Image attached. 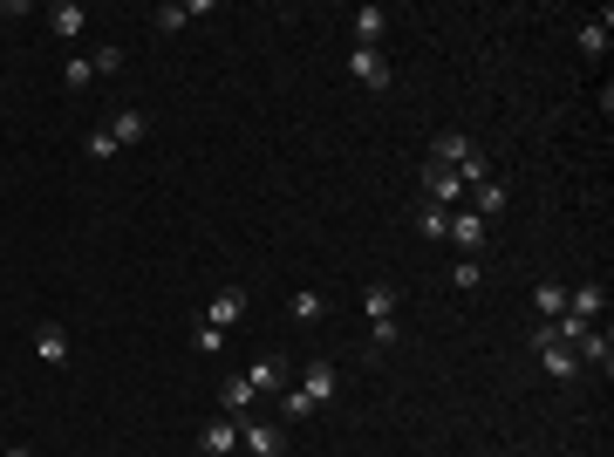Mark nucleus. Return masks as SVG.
<instances>
[{
	"instance_id": "nucleus-11",
	"label": "nucleus",
	"mask_w": 614,
	"mask_h": 457,
	"mask_svg": "<svg viewBox=\"0 0 614 457\" xmlns=\"http://www.w3.org/2000/svg\"><path fill=\"white\" fill-rule=\"evenodd\" d=\"M574 355L587 362V369H601V376H608V369H614V335H608V328H587Z\"/></svg>"
},
{
	"instance_id": "nucleus-14",
	"label": "nucleus",
	"mask_w": 614,
	"mask_h": 457,
	"mask_svg": "<svg viewBox=\"0 0 614 457\" xmlns=\"http://www.w3.org/2000/svg\"><path fill=\"white\" fill-rule=\"evenodd\" d=\"M205 321H212V328H239V321H246V294H239V287H226V294H212V307H205Z\"/></svg>"
},
{
	"instance_id": "nucleus-4",
	"label": "nucleus",
	"mask_w": 614,
	"mask_h": 457,
	"mask_svg": "<svg viewBox=\"0 0 614 457\" xmlns=\"http://www.w3.org/2000/svg\"><path fill=\"white\" fill-rule=\"evenodd\" d=\"M348 76L362 82V89H389V62H383V48H355V55H348Z\"/></svg>"
},
{
	"instance_id": "nucleus-6",
	"label": "nucleus",
	"mask_w": 614,
	"mask_h": 457,
	"mask_svg": "<svg viewBox=\"0 0 614 457\" xmlns=\"http://www.w3.org/2000/svg\"><path fill=\"white\" fill-rule=\"evenodd\" d=\"M567 314H574V321H601V314H608L601 280H580V287H567Z\"/></svg>"
},
{
	"instance_id": "nucleus-27",
	"label": "nucleus",
	"mask_w": 614,
	"mask_h": 457,
	"mask_svg": "<svg viewBox=\"0 0 614 457\" xmlns=\"http://www.w3.org/2000/svg\"><path fill=\"white\" fill-rule=\"evenodd\" d=\"M62 82H69V89H89V82H96V69H89V55H76V62L62 69Z\"/></svg>"
},
{
	"instance_id": "nucleus-25",
	"label": "nucleus",
	"mask_w": 614,
	"mask_h": 457,
	"mask_svg": "<svg viewBox=\"0 0 614 457\" xmlns=\"http://www.w3.org/2000/svg\"><path fill=\"white\" fill-rule=\"evenodd\" d=\"M89 69H96V76H116V69H123V48H116V41H103V48L89 55Z\"/></svg>"
},
{
	"instance_id": "nucleus-9",
	"label": "nucleus",
	"mask_w": 614,
	"mask_h": 457,
	"mask_svg": "<svg viewBox=\"0 0 614 457\" xmlns=\"http://www.w3.org/2000/svg\"><path fill=\"white\" fill-rule=\"evenodd\" d=\"M48 28L62 41H76L82 28H89V7H82V0H48Z\"/></svg>"
},
{
	"instance_id": "nucleus-24",
	"label": "nucleus",
	"mask_w": 614,
	"mask_h": 457,
	"mask_svg": "<svg viewBox=\"0 0 614 457\" xmlns=\"http://www.w3.org/2000/svg\"><path fill=\"white\" fill-rule=\"evenodd\" d=\"M192 348H198V355H219V348H226V328H212V321H198V328H192Z\"/></svg>"
},
{
	"instance_id": "nucleus-29",
	"label": "nucleus",
	"mask_w": 614,
	"mask_h": 457,
	"mask_svg": "<svg viewBox=\"0 0 614 457\" xmlns=\"http://www.w3.org/2000/svg\"><path fill=\"white\" fill-rule=\"evenodd\" d=\"M478 280H485V273H478V260H458V273H451V287H458V294H471Z\"/></svg>"
},
{
	"instance_id": "nucleus-17",
	"label": "nucleus",
	"mask_w": 614,
	"mask_h": 457,
	"mask_svg": "<svg viewBox=\"0 0 614 457\" xmlns=\"http://www.w3.org/2000/svg\"><path fill=\"white\" fill-rule=\"evenodd\" d=\"M464 157H471V137H464V130H444V137H437V151H430V164H444V171H458Z\"/></svg>"
},
{
	"instance_id": "nucleus-2",
	"label": "nucleus",
	"mask_w": 614,
	"mask_h": 457,
	"mask_svg": "<svg viewBox=\"0 0 614 457\" xmlns=\"http://www.w3.org/2000/svg\"><path fill=\"white\" fill-rule=\"evenodd\" d=\"M485 219H478V212H471V205H464V212H451V232H444V239H451V246H458L464 260H478V246H485Z\"/></svg>"
},
{
	"instance_id": "nucleus-16",
	"label": "nucleus",
	"mask_w": 614,
	"mask_h": 457,
	"mask_svg": "<svg viewBox=\"0 0 614 457\" xmlns=\"http://www.w3.org/2000/svg\"><path fill=\"white\" fill-rule=\"evenodd\" d=\"M348 21H355V48H383V7H355V14H348Z\"/></svg>"
},
{
	"instance_id": "nucleus-23",
	"label": "nucleus",
	"mask_w": 614,
	"mask_h": 457,
	"mask_svg": "<svg viewBox=\"0 0 614 457\" xmlns=\"http://www.w3.org/2000/svg\"><path fill=\"white\" fill-rule=\"evenodd\" d=\"M192 14H205V0H185V7H157V28H164V35H178Z\"/></svg>"
},
{
	"instance_id": "nucleus-3",
	"label": "nucleus",
	"mask_w": 614,
	"mask_h": 457,
	"mask_svg": "<svg viewBox=\"0 0 614 457\" xmlns=\"http://www.w3.org/2000/svg\"><path fill=\"white\" fill-rule=\"evenodd\" d=\"M423 191H430V205H444V212H458V198H464L458 171H444V164H423Z\"/></svg>"
},
{
	"instance_id": "nucleus-8",
	"label": "nucleus",
	"mask_w": 614,
	"mask_h": 457,
	"mask_svg": "<svg viewBox=\"0 0 614 457\" xmlns=\"http://www.w3.org/2000/svg\"><path fill=\"white\" fill-rule=\"evenodd\" d=\"M198 451H205V457H232V451H239V423H232V417H212L205 430H198Z\"/></svg>"
},
{
	"instance_id": "nucleus-18",
	"label": "nucleus",
	"mask_w": 614,
	"mask_h": 457,
	"mask_svg": "<svg viewBox=\"0 0 614 457\" xmlns=\"http://www.w3.org/2000/svg\"><path fill=\"white\" fill-rule=\"evenodd\" d=\"M471 212H478L485 226H492V219H499V212H505V185H499V178H485V185L471 191Z\"/></svg>"
},
{
	"instance_id": "nucleus-20",
	"label": "nucleus",
	"mask_w": 614,
	"mask_h": 457,
	"mask_svg": "<svg viewBox=\"0 0 614 457\" xmlns=\"http://www.w3.org/2000/svg\"><path fill=\"white\" fill-rule=\"evenodd\" d=\"M396 301H403V294H396V287H383V280H376V287H362V307H369V321H396Z\"/></svg>"
},
{
	"instance_id": "nucleus-13",
	"label": "nucleus",
	"mask_w": 614,
	"mask_h": 457,
	"mask_svg": "<svg viewBox=\"0 0 614 457\" xmlns=\"http://www.w3.org/2000/svg\"><path fill=\"white\" fill-rule=\"evenodd\" d=\"M253 403H260V396H253V382H246V376H232L226 389H219V410H226L232 423H246V417H253Z\"/></svg>"
},
{
	"instance_id": "nucleus-21",
	"label": "nucleus",
	"mask_w": 614,
	"mask_h": 457,
	"mask_svg": "<svg viewBox=\"0 0 614 457\" xmlns=\"http://www.w3.org/2000/svg\"><path fill=\"white\" fill-rule=\"evenodd\" d=\"M533 307H539V321H560V314H567V287L539 280V287H533Z\"/></svg>"
},
{
	"instance_id": "nucleus-26",
	"label": "nucleus",
	"mask_w": 614,
	"mask_h": 457,
	"mask_svg": "<svg viewBox=\"0 0 614 457\" xmlns=\"http://www.w3.org/2000/svg\"><path fill=\"white\" fill-rule=\"evenodd\" d=\"M417 226L430 232V239H444V232H451V212H444V205H423V212H417Z\"/></svg>"
},
{
	"instance_id": "nucleus-19",
	"label": "nucleus",
	"mask_w": 614,
	"mask_h": 457,
	"mask_svg": "<svg viewBox=\"0 0 614 457\" xmlns=\"http://www.w3.org/2000/svg\"><path fill=\"white\" fill-rule=\"evenodd\" d=\"M608 41H614V14H594L580 28V55H608Z\"/></svg>"
},
{
	"instance_id": "nucleus-28",
	"label": "nucleus",
	"mask_w": 614,
	"mask_h": 457,
	"mask_svg": "<svg viewBox=\"0 0 614 457\" xmlns=\"http://www.w3.org/2000/svg\"><path fill=\"white\" fill-rule=\"evenodd\" d=\"M369 342H376V348H396V342H403V328H396V321H369Z\"/></svg>"
},
{
	"instance_id": "nucleus-12",
	"label": "nucleus",
	"mask_w": 614,
	"mask_h": 457,
	"mask_svg": "<svg viewBox=\"0 0 614 457\" xmlns=\"http://www.w3.org/2000/svg\"><path fill=\"white\" fill-rule=\"evenodd\" d=\"M246 382H253V396H280V389H287V362H280V355H260V362L246 369Z\"/></svg>"
},
{
	"instance_id": "nucleus-1",
	"label": "nucleus",
	"mask_w": 614,
	"mask_h": 457,
	"mask_svg": "<svg viewBox=\"0 0 614 457\" xmlns=\"http://www.w3.org/2000/svg\"><path fill=\"white\" fill-rule=\"evenodd\" d=\"M239 451H246V457H280V451H287V430L267 423V417H246V423H239Z\"/></svg>"
},
{
	"instance_id": "nucleus-31",
	"label": "nucleus",
	"mask_w": 614,
	"mask_h": 457,
	"mask_svg": "<svg viewBox=\"0 0 614 457\" xmlns=\"http://www.w3.org/2000/svg\"><path fill=\"white\" fill-rule=\"evenodd\" d=\"M7 457H35V451H28V444H14V451H7Z\"/></svg>"
},
{
	"instance_id": "nucleus-5",
	"label": "nucleus",
	"mask_w": 614,
	"mask_h": 457,
	"mask_svg": "<svg viewBox=\"0 0 614 457\" xmlns=\"http://www.w3.org/2000/svg\"><path fill=\"white\" fill-rule=\"evenodd\" d=\"M301 389L314 396V403H335V389H342V376H335V362H328V355H314V362L301 369Z\"/></svg>"
},
{
	"instance_id": "nucleus-10",
	"label": "nucleus",
	"mask_w": 614,
	"mask_h": 457,
	"mask_svg": "<svg viewBox=\"0 0 614 457\" xmlns=\"http://www.w3.org/2000/svg\"><path fill=\"white\" fill-rule=\"evenodd\" d=\"M69 355H76V348H69V335H62L55 321H41V328H35V362H48V369H62Z\"/></svg>"
},
{
	"instance_id": "nucleus-7",
	"label": "nucleus",
	"mask_w": 614,
	"mask_h": 457,
	"mask_svg": "<svg viewBox=\"0 0 614 457\" xmlns=\"http://www.w3.org/2000/svg\"><path fill=\"white\" fill-rule=\"evenodd\" d=\"M533 348H539V369H546L553 382H574V376H580V355H574V348H560V342H539V335H533Z\"/></svg>"
},
{
	"instance_id": "nucleus-15",
	"label": "nucleus",
	"mask_w": 614,
	"mask_h": 457,
	"mask_svg": "<svg viewBox=\"0 0 614 457\" xmlns=\"http://www.w3.org/2000/svg\"><path fill=\"white\" fill-rule=\"evenodd\" d=\"M110 137H116V151H123V144H144V137H151V116H144V110H116L110 116Z\"/></svg>"
},
{
	"instance_id": "nucleus-22",
	"label": "nucleus",
	"mask_w": 614,
	"mask_h": 457,
	"mask_svg": "<svg viewBox=\"0 0 614 457\" xmlns=\"http://www.w3.org/2000/svg\"><path fill=\"white\" fill-rule=\"evenodd\" d=\"M314 410H321V403H314V396H307V389H280V417H287V423H301V417H314Z\"/></svg>"
},
{
	"instance_id": "nucleus-30",
	"label": "nucleus",
	"mask_w": 614,
	"mask_h": 457,
	"mask_svg": "<svg viewBox=\"0 0 614 457\" xmlns=\"http://www.w3.org/2000/svg\"><path fill=\"white\" fill-rule=\"evenodd\" d=\"M287 307H294V321H321V294H294Z\"/></svg>"
}]
</instances>
